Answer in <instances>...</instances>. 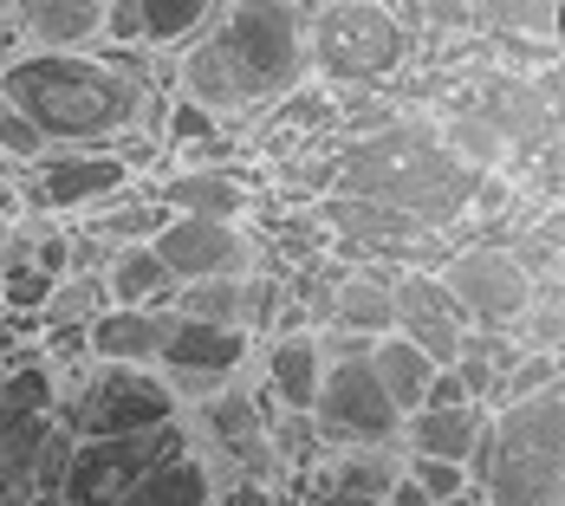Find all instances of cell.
<instances>
[{
    "mask_svg": "<svg viewBox=\"0 0 565 506\" xmlns=\"http://www.w3.org/2000/svg\"><path fill=\"white\" fill-rule=\"evenodd\" d=\"M312 78L306 65V13L299 0H222L189 46H175L170 91L195 98L202 111L234 117L280 105Z\"/></svg>",
    "mask_w": 565,
    "mask_h": 506,
    "instance_id": "6da1fadb",
    "label": "cell"
},
{
    "mask_svg": "<svg viewBox=\"0 0 565 506\" xmlns=\"http://www.w3.org/2000/svg\"><path fill=\"white\" fill-rule=\"evenodd\" d=\"M0 98L40 130L46 150H111L124 130H157L163 105V91L124 78L98 46H13L0 58Z\"/></svg>",
    "mask_w": 565,
    "mask_h": 506,
    "instance_id": "7a4b0ae2",
    "label": "cell"
},
{
    "mask_svg": "<svg viewBox=\"0 0 565 506\" xmlns=\"http://www.w3.org/2000/svg\"><path fill=\"white\" fill-rule=\"evenodd\" d=\"M468 182L475 169H461L443 150L436 117H396L371 137H351V150L332 157V189L391 202L423 234H449L468 215Z\"/></svg>",
    "mask_w": 565,
    "mask_h": 506,
    "instance_id": "3957f363",
    "label": "cell"
},
{
    "mask_svg": "<svg viewBox=\"0 0 565 506\" xmlns=\"http://www.w3.org/2000/svg\"><path fill=\"white\" fill-rule=\"evenodd\" d=\"M468 481L481 506H565V384L488 409Z\"/></svg>",
    "mask_w": 565,
    "mask_h": 506,
    "instance_id": "277c9868",
    "label": "cell"
},
{
    "mask_svg": "<svg viewBox=\"0 0 565 506\" xmlns=\"http://www.w3.org/2000/svg\"><path fill=\"white\" fill-rule=\"evenodd\" d=\"M306 13V65L319 85H391L416 58V33L396 20L384 0H319Z\"/></svg>",
    "mask_w": 565,
    "mask_h": 506,
    "instance_id": "5b68a950",
    "label": "cell"
},
{
    "mask_svg": "<svg viewBox=\"0 0 565 506\" xmlns=\"http://www.w3.org/2000/svg\"><path fill=\"white\" fill-rule=\"evenodd\" d=\"M182 416L175 390L150 364H92L72 390L58 396V429L72 442H98V435H143Z\"/></svg>",
    "mask_w": 565,
    "mask_h": 506,
    "instance_id": "8992f818",
    "label": "cell"
},
{
    "mask_svg": "<svg viewBox=\"0 0 565 506\" xmlns=\"http://www.w3.org/2000/svg\"><path fill=\"white\" fill-rule=\"evenodd\" d=\"M254 344L260 337L247 325H209V319H189V312H170V332L157 344V377L175 390V402H202V396L227 390L234 377H247L254 364Z\"/></svg>",
    "mask_w": 565,
    "mask_h": 506,
    "instance_id": "52a82bcc",
    "label": "cell"
},
{
    "mask_svg": "<svg viewBox=\"0 0 565 506\" xmlns=\"http://www.w3.org/2000/svg\"><path fill=\"white\" fill-rule=\"evenodd\" d=\"M170 449H182V422L143 429V435L72 442L65 461H58V506H117Z\"/></svg>",
    "mask_w": 565,
    "mask_h": 506,
    "instance_id": "ba28073f",
    "label": "cell"
},
{
    "mask_svg": "<svg viewBox=\"0 0 565 506\" xmlns=\"http://www.w3.org/2000/svg\"><path fill=\"white\" fill-rule=\"evenodd\" d=\"M312 429L326 449H396V429H403V409H396L377 370L364 357H339L326 364L319 396H312Z\"/></svg>",
    "mask_w": 565,
    "mask_h": 506,
    "instance_id": "9c48e42d",
    "label": "cell"
},
{
    "mask_svg": "<svg viewBox=\"0 0 565 506\" xmlns=\"http://www.w3.org/2000/svg\"><path fill=\"white\" fill-rule=\"evenodd\" d=\"M436 280L449 286L455 305H461V319L481 325V332H513V319H520L526 299H533V280H526V267L513 260L508 240H468V247H449L443 267H436Z\"/></svg>",
    "mask_w": 565,
    "mask_h": 506,
    "instance_id": "30bf717a",
    "label": "cell"
},
{
    "mask_svg": "<svg viewBox=\"0 0 565 506\" xmlns=\"http://www.w3.org/2000/svg\"><path fill=\"white\" fill-rule=\"evenodd\" d=\"M20 175V208H33V215H53V222H78L85 208H98V202H111L117 189H130L137 175L117 163V150H46V157H33V163L13 169Z\"/></svg>",
    "mask_w": 565,
    "mask_h": 506,
    "instance_id": "8fae6325",
    "label": "cell"
},
{
    "mask_svg": "<svg viewBox=\"0 0 565 506\" xmlns=\"http://www.w3.org/2000/svg\"><path fill=\"white\" fill-rule=\"evenodd\" d=\"M72 435L53 409L0 402V506H58V461Z\"/></svg>",
    "mask_w": 565,
    "mask_h": 506,
    "instance_id": "7c38bea8",
    "label": "cell"
},
{
    "mask_svg": "<svg viewBox=\"0 0 565 506\" xmlns=\"http://www.w3.org/2000/svg\"><path fill=\"white\" fill-rule=\"evenodd\" d=\"M150 254L170 267L175 286L209 280V273H247L260 260V240L241 222H209V215H170L150 234Z\"/></svg>",
    "mask_w": 565,
    "mask_h": 506,
    "instance_id": "4fadbf2b",
    "label": "cell"
},
{
    "mask_svg": "<svg viewBox=\"0 0 565 506\" xmlns=\"http://www.w3.org/2000/svg\"><path fill=\"white\" fill-rule=\"evenodd\" d=\"M391 299H396V332L409 337L416 351H429L436 364H449L461 332H468V319H461L455 292L436 280V267H403V273H391Z\"/></svg>",
    "mask_w": 565,
    "mask_h": 506,
    "instance_id": "5bb4252c",
    "label": "cell"
},
{
    "mask_svg": "<svg viewBox=\"0 0 565 506\" xmlns=\"http://www.w3.org/2000/svg\"><path fill=\"white\" fill-rule=\"evenodd\" d=\"M163 215H209V222H241L254 208V182L227 163H175L150 182Z\"/></svg>",
    "mask_w": 565,
    "mask_h": 506,
    "instance_id": "9a60e30c",
    "label": "cell"
},
{
    "mask_svg": "<svg viewBox=\"0 0 565 506\" xmlns=\"http://www.w3.org/2000/svg\"><path fill=\"white\" fill-rule=\"evenodd\" d=\"M260 396L274 402V409H312V396H319V377H326V344L312 325H292V332H267L260 344Z\"/></svg>",
    "mask_w": 565,
    "mask_h": 506,
    "instance_id": "2e32d148",
    "label": "cell"
},
{
    "mask_svg": "<svg viewBox=\"0 0 565 506\" xmlns=\"http://www.w3.org/2000/svg\"><path fill=\"white\" fill-rule=\"evenodd\" d=\"M481 429H488V409L481 402H423L403 416L396 429V449L403 454H436V461H461L481 449Z\"/></svg>",
    "mask_w": 565,
    "mask_h": 506,
    "instance_id": "e0dca14e",
    "label": "cell"
},
{
    "mask_svg": "<svg viewBox=\"0 0 565 506\" xmlns=\"http://www.w3.org/2000/svg\"><path fill=\"white\" fill-rule=\"evenodd\" d=\"M175 305H105L85 319V351L92 364H157V344L170 332Z\"/></svg>",
    "mask_w": 565,
    "mask_h": 506,
    "instance_id": "ac0fdd59",
    "label": "cell"
},
{
    "mask_svg": "<svg viewBox=\"0 0 565 506\" xmlns=\"http://www.w3.org/2000/svg\"><path fill=\"white\" fill-rule=\"evenodd\" d=\"M20 46H53V53H78L98 46V20L105 0H7Z\"/></svg>",
    "mask_w": 565,
    "mask_h": 506,
    "instance_id": "d6986e66",
    "label": "cell"
},
{
    "mask_svg": "<svg viewBox=\"0 0 565 506\" xmlns=\"http://www.w3.org/2000/svg\"><path fill=\"white\" fill-rule=\"evenodd\" d=\"M326 325H332V332H351V337H384V332H396L391 273H371V267L339 273V280H332V312H326ZM326 325H319V332H326Z\"/></svg>",
    "mask_w": 565,
    "mask_h": 506,
    "instance_id": "ffe728a7",
    "label": "cell"
},
{
    "mask_svg": "<svg viewBox=\"0 0 565 506\" xmlns=\"http://www.w3.org/2000/svg\"><path fill=\"white\" fill-rule=\"evenodd\" d=\"M98 280H105V299H111V305H170V299H175L170 267L150 254V240L111 247V254H105V267H98Z\"/></svg>",
    "mask_w": 565,
    "mask_h": 506,
    "instance_id": "44dd1931",
    "label": "cell"
},
{
    "mask_svg": "<svg viewBox=\"0 0 565 506\" xmlns=\"http://www.w3.org/2000/svg\"><path fill=\"white\" fill-rule=\"evenodd\" d=\"M209 494H215V474H209V467L189 454V442H182V449L163 454L117 506H209Z\"/></svg>",
    "mask_w": 565,
    "mask_h": 506,
    "instance_id": "7402d4cb",
    "label": "cell"
},
{
    "mask_svg": "<svg viewBox=\"0 0 565 506\" xmlns=\"http://www.w3.org/2000/svg\"><path fill=\"white\" fill-rule=\"evenodd\" d=\"M364 364L377 370L384 396H391L403 416H409V409H423L429 377H436V357H429V351H416L403 332H384V337H371V357H364Z\"/></svg>",
    "mask_w": 565,
    "mask_h": 506,
    "instance_id": "603a6c76",
    "label": "cell"
},
{
    "mask_svg": "<svg viewBox=\"0 0 565 506\" xmlns=\"http://www.w3.org/2000/svg\"><path fill=\"white\" fill-rule=\"evenodd\" d=\"M436 137H443V150H449L461 169H513V150L508 137L494 130V117L481 111V105H455L449 117H436Z\"/></svg>",
    "mask_w": 565,
    "mask_h": 506,
    "instance_id": "cb8c5ba5",
    "label": "cell"
},
{
    "mask_svg": "<svg viewBox=\"0 0 565 506\" xmlns=\"http://www.w3.org/2000/svg\"><path fill=\"white\" fill-rule=\"evenodd\" d=\"M215 13V0H137V20H143V46L150 53H175L202 33V20Z\"/></svg>",
    "mask_w": 565,
    "mask_h": 506,
    "instance_id": "d4e9b609",
    "label": "cell"
},
{
    "mask_svg": "<svg viewBox=\"0 0 565 506\" xmlns=\"http://www.w3.org/2000/svg\"><path fill=\"white\" fill-rule=\"evenodd\" d=\"M481 33H533L553 40L559 33V0H468Z\"/></svg>",
    "mask_w": 565,
    "mask_h": 506,
    "instance_id": "484cf974",
    "label": "cell"
},
{
    "mask_svg": "<svg viewBox=\"0 0 565 506\" xmlns=\"http://www.w3.org/2000/svg\"><path fill=\"white\" fill-rule=\"evenodd\" d=\"M111 299H105V280L98 273H58V286L46 292V305L33 312L40 319V332H53V325H85V319H98Z\"/></svg>",
    "mask_w": 565,
    "mask_h": 506,
    "instance_id": "4316f807",
    "label": "cell"
},
{
    "mask_svg": "<svg viewBox=\"0 0 565 506\" xmlns=\"http://www.w3.org/2000/svg\"><path fill=\"white\" fill-rule=\"evenodd\" d=\"M540 390H559V351H513L508 370L494 377L488 390V409H508V402H526Z\"/></svg>",
    "mask_w": 565,
    "mask_h": 506,
    "instance_id": "83f0119b",
    "label": "cell"
},
{
    "mask_svg": "<svg viewBox=\"0 0 565 506\" xmlns=\"http://www.w3.org/2000/svg\"><path fill=\"white\" fill-rule=\"evenodd\" d=\"M241 280L247 273H209V280H189L175 286V312L189 319H209V325H241Z\"/></svg>",
    "mask_w": 565,
    "mask_h": 506,
    "instance_id": "f1b7e54d",
    "label": "cell"
},
{
    "mask_svg": "<svg viewBox=\"0 0 565 506\" xmlns=\"http://www.w3.org/2000/svg\"><path fill=\"white\" fill-rule=\"evenodd\" d=\"M513 344L520 351H559L565 344V305H559V280H540L526 312L513 319Z\"/></svg>",
    "mask_w": 565,
    "mask_h": 506,
    "instance_id": "f546056e",
    "label": "cell"
},
{
    "mask_svg": "<svg viewBox=\"0 0 565 506\" xmlns=\"http://www.w3.org/2000/svg\"><path fill=\"white\" fill-rule=\"evenodd\" d=\"M403 474H409L429 500H455V494H468V487H475L461 461H436V454H403Z\"/></svg>",
    "mask_w": 565,
    "mask_h": 506,
    "instance_id": "4dcf8cb0",
    "label": "cell"
},
{
    "mask_svg": "<svg viewBox=\"0 0 565 506\" xmlns=\"http://www.w3.org/2000/svg\"><path fill=\"white\" fill-rule=\"evenodd\" d=\"M33 157H46L40 130H33L26 117H20L13 105H7V98H0V163H7V169H20V163H33Z\"/></svg>",
    "mask_w": 565,
    "mask_h": 506,
    "instance_id": "1f68e13d",
    "label": "cell"
},
{
    "mask_svg": "<svg viewBox=\"0 0 565 506\" xmlns=\"http://www.w3.org/2000/svg\"><path fill=\"white\" fill-rule=\"evenodd\" d=\"M209 506H292V500H286L274 481H222L209 494Z\"/></svg>",
    "mask_w": 565,
    "mask_h": 506,
    "instance_id": "d6a6232c",
    "label": "cell"
},
{
    "mask_svg": "<svg viewBox=\"0 0 565 506\" xmlns=\"http://www.w3.org/2000/svg\"><path fill=\"white\" fill-rule=\"evenodd\" d=\"M423 7V20H429V33H461V26H475V13H468V0H416Z\"/></svg>",
    "mask_w": 565,
    "mask_h": 506,
    "instance_id": "836d02e7",
    "label": "cell"
},
{
    "mask_svg": "<svg viewBox=\"0 0 565 506\" xmlns=\"http://www.w3.org/2000/svg\"><path fill=\"white\" fill-rule=\"evenodd\" d=\"M292 506H384V500H364V494H332V487H312V494H299Z\"/></svg>",
    "mask_w": 565,
    "mask_h": 506,
    "instance_id": "e575fe53",
    "label": "cell"
},
{
    "mask_svg": "<svg viewBox=\"0 0 565 506\" xmlns=\"http://www.w3.org/2000/svg\"><path fill=\"white\" fill-rule=\"evenodd\" d=\"M384 506H429V494H423L409 474H396L391 487H384Z\"/></svg>",
    "mask_w": 565,
    "mask_h": 506,
    "instance_id": "d590c367",
    "label": "cell"
},
{
    "mask_svg": "<svg viewBox=\"0 0 565 506\" xmlns=\"http://www.w3.org/2000/svg\"><path fill=\"white\" fill-rule=\"evenodd\" d=\"M20 344H33V337H20L7 319H0V377H7V364H13V351H20Z\"/></svg>",
    "mask_w": 565,
    "mask_h": 506,
    "instance_id": "8d00e7d4",
    "label": "cell"
},
{
    "mask_svg": "<svg viewBox=\"0 0 565 506\" xmlns=\"http://www.w3.org/2000/svg\"><path fill=\"white\" fill-rule=\"evenodd\" d=\"M429 506H481V494L468 487V494H455V500H429Z\"/></svg>",
    "mask_w": 565,
    "mask_h": 506,
    "instance_id": "74e56055",
    "label": "cell"
},
{
    "mask_svg": "<svg viewBox=\"0 0 565 506\" xmlns=\"http://www.w3.org/2000/svg\"><path fill=\"white\" fill-rule=\"evenodd\" d=\"M299 7H319V0H299Z\"/></svg>",
    "mask_w": 565,
    "mask_h": 506,
    "instance_id": "f35d334b",
    "label": "cell"
},
{
    "mask_svg": "<svg viewBox=\"0 0 565 506\" xmlns=\"http://www.w3.org/2000/svg\"><path fill=\"white\" fill-rule=\"evenodd\" d=\"M0 319H7V305H0Z\"/></svg>",
    "mask_w": 565,
    "mask_h": 506,
    "instance_id": "ab89813d",
    "label": "cell"
}]
</instances>
